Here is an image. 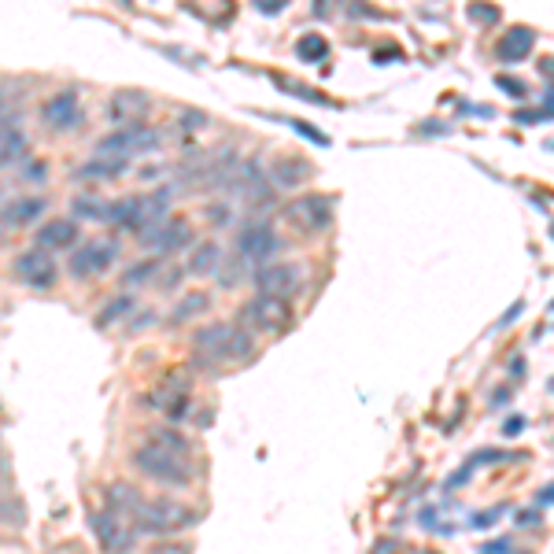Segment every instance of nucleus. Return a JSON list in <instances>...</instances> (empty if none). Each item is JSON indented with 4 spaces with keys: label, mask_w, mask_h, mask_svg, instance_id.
Returning a JSON list of instances; mask_svg holds the SVG:
<instances>
[{
    "label": "nucleus",
    "mask_w": 554,
    "mask_h": 554,
    "mask_svg": "<svg viewBox=\"0 0 554 554\" xmlns=\"http://www.w3.org/2000/svg\"><path fill=\"white\" fill-rule=\"evenodd\" d=\"M218 263H222L218 244L204 241V244H196V248H193V255H189V266H185V270H189V274H196V277H207V274H215Z\"/></svg>",
    "instance_id": "aec40b11"
},
{
    "label": "nucleus",
    "mask_w": 554,
    "mask_h": 554,
    "mask_svg": "<svg viewBox=\"0 0 554 554\" xmlns=\"http://www.w3.org/2000/svg\"><path fill=\"white\" fill-rule=\"evenodd\" d=\"M281 218L296 233H322V229L333 226V200L322 193H303L281 207Z\"/></svg>",
    "instance_id": "20e7f679"
},
{
    "label": "nucleus",
    "mask_w": 554,
    "mask_h": 554,
    "mask_svg": "<svg viewBox=\"0 0 554 554\" xmlns=\"http://www.w3.org/2000/svg\"><path fill=\"white\" fill-rule=\"evenodd\" d=\"M152 554H193V547L189 543H159Z\"/></svg>",
    "instance_id": "2f4dec72"
},
{
    "label": "nucleus",
    "mask_w": 554,
    "mask_h": 554,
    "mask_svg": "<svg viewBox=\"0 0 554 554\" xmlns=\"http://www.w3.org/2000/svg\"><path fill=\"white\" fill-rule=\"evenodd\" d=\"M37 215H45V200H41V196H30V200H19V204L8 207V211H4V222H8V226H30Z\"/></svg>",
    "instance_id": "412c9836"
},
{
    "label": "nucleus",
    "mask_w": 554,
    "mask_h": 554,
    "mask_svg": "<svg viewBox=\"0 0 554 554\" xmlns=\"http://www.w3.org/2000/svg\"><path fill=\"white\" fill-rule=\"evenodd\" d=\"M252 348H255L252 333H248V329H241V326H226V322L200 329V333L193 337L196 362H204V366L244 362L248 355H252Z\"/></svg>",
    "instance_id": "f03ea898"
},
{
    "label": "nucleus",
    "mask_w": 554,
    "mask_h": 554,
    "mask_svg": "<svg viewBox=\"0 0 554 554\" xmlns=\"http://www.w3.org/2000/svg\"><path fill=\"white\" fill-rule=\"evenodd\" d=\"M148 440H152V444H159V447H167V451H174V455H193V444H189V440H185V436L178 433V429H174V425H163V429H156V433L148 436Z\"/></svg>",
    "instance_id": "4be33fe9"
},
{
    "label": "nucleus",
    "mask_w": 554,
    "mask_h": 554,
    "mask_svg": "<svg viewBox=\"0 0 554 554\" xmlns=\"http://www.w3.org/2000/svg\"><path fill=\"white\" fill-rule=\"evenodd\" d=\"M207 303H211V296L207 292H189L185 300L178 303V311L170 314V322L174 326H181V322H189V318H196V314H204L207 311Z\"/></svg>",
    "instance_id": "5701e85b"
},
{
    "label": "nucleus",
    "mask_w": 554,
    "mask_h": 554,
    "mask_svg": "<svg viewBox=\"0 0 554 554\" xmlns=\"http://www.w3.org/2000/svg\"><path fill=\"white\" fill-rule=\"evenodd\" d=\"M499 60H506V63H518V60H525L532 52V30H525V26H514V30H506V37L499 41Z\"/></svg>",
    "instance_id": "6ab92c4d"
},
{
    "label": "nucleus",
    "mask_w": 554,
    "mask_h": 554,
    "mask_svg": "<svg viewBox=\"0 0 554 554\" xmlns=\"http://www.w3.org/2000/svg\"><path fill=\"white\" fill-rule=\"evenodd\" d=\"M255 289L259 296H277V300H292L300 289V266L289 263H266L255 270Z\"/></svg>",
    "instance_id": "f8f14e48"
},
{
    "label": "nucleus",
    "mask_w": 554,
    "mask_h": 554,
    "mask_svg": "<svg viewBox=\"0 0 554 554\" xmlns=\"http://www.w3.org/2000/svg\"><path fill=\"white\" fill-rule=\"evenodd\" d=\"M133 466L141 470V477H148V481H156V484H167V488H189L196 477L189 458L174 455V451L152 444V440L133 451Z\"/></svg>",
    "instance_id": "7ed1b4c3"
},
{
    "label": "nucleus",
    "mask_w": 554,
    "mask_h": 554,
    "mask_svg": "<svg viewBox=\"0 0 554 554\" xmlns=\"http://www.w3.org/2000/svg\"><path fill=\"white\" fill-rule=\"evenodd\" d=\"M152 148H159V133L137 122V126H119L115 133L100 137V141H97V156L130 159V156H141V152H152Z\"/></svg>",
    "instance_id": "0eeeda50"
},
{
    "label": "nucleus",
    "mask_w": 554,
    "mask_h": 554,
    "mask_svg": "<svg viewBox=\"0 0 554 554\" xmlns=\"http://www.w3.org/2000/svg\"><path fill=\"white\" fill-rule=\"evenodd\" d=\"M145 244L159 255L185 252V248H193V226H189V218L167 215L152 233H145Z\"/></svg>",
    "instance_id": "9b49d317"
},
{
    "label": "nucleus",
    "mask_w": 554,
    "mask_h": 554,
    "mask_svg": "<svg viewBox=\"0 0 554 554\" xmlns=\"http://www.w3.org/2000/svg\"><path fill=\"white\" fill-rule=\"evenodd\" d=\"M277 89H285V93H292V97H303L307 104H326V108H333V100L326 97V93H318V89H311V85H300V82H285V78H274Z\"/></svg>",
    "instance_id": "393cba45"
},
{
    "label": "nucleus",
    "mask_w": 554,
    "mask_h": 554,
    "mask_svg": "<svg viewBox=\"0 0 554 554\" xmlns=\"http://www.w3.org/2000/svg\"><path fill=\"white\" fill-rule=\"evenodd\" d=\"M551 233H554V229H551Z\"/></svg>",
    "instance_id": "f704fd0d"
},
{
    "label": "nucleus",
    "mask_w": 554,
    "mask_h": 554,
    "mask_svg": "<svg viewBox=\"0 0 554 554\" xmlns=\"http://www.w3.org/2000/svg\"><path fill=\"white\" fill-rule=\"evenodd\" d=\"M473 19L492 23V19H499V8H492V4H473Z\"/></svg>",
    "instance_id": "7c9ffc66"
},
{
    "label": "nucleus",
    "mask_w": 554,
    "mask_h": 554,
    "mask_svg": "<svg viewBox=\"0 0 554 554\" xmlns=\"http://www.w3.org/2000/svg\"><path fill=\"white\" fill-rule=\"evenodd\" d=\"M130 521L137 525V532H148V536H170V532H185L193 529L200 521V510L196 506H185L170 495H159V499H141L137 510L130 514Z\"/></svg>",
    "instance_id": "f257e3e1"
},
{
    "label": "nucleus",
    "mask_w": 554,
    "mask_h": 554,
    "mask_svg": "<svg viewBox=\"0 0 554 554\" xmlns=\"http://www.w3.org/2000/svg\"><path fill=\"white\" fill-rule=\"evenodd\" d=\"M115 259H119V244L115 241H89L71 255V274L78 281H93L104 270H111Z\"/></svg>",
    "instance_id": "9d476101"
},
{
    "label": "nucleus",
    "mask_w": 554,
    "mask_h": 554,
    "mask_svg": "<svg viewBox=\"0 0 554 554\" xmlns=\"http://www.w3.org/2000/svg\"><path fill=\"white\" fill-rule=\"evenodd\" d=\"M281 252V241H277V233L266 222H248L241 229V237H237V255H241L248 266H266L274 255Z\"/></svg>",
    "instance_id": "1a4fd4ad"
},
{
    "label": "nucleus",
    "mask_w": 554,
    "mask_h": 554,
    "mask_svg": "<svg viewBox=\"0 0 554 554\" xmlns=\"http://www.w3.org/2000/svg\"><path fill=\"white\" fill-rule=\"evenodd\" d=\"M255 4H259V8H263L266 15H277L281 8H285V0H255Z\"/></svg>",
    "instance_id": "473e14b6"
},
{
    "label": "nucleus",
    "mask_w": 554,
    "mask_h": 554,
    "mask_svg": "<svg viewBox=\"0 0 554 554\" xmlns=\"http://www.w3.org/2000/svg\"><path fill=\"white\" fill-rule=\"evenodd\" d=\"M93 532H97L104 554H130L137 547V525L119 510H100L93 514Z\"/></svg>",
    "instance_id": "423d86ee"
},
{
    "label": "nucleus",
    "mask_w": 554,
    "mask_h": 554,
    "mask_svg": "<svg viewBox=\"0 0 554 554\" xmlns=\"http://www.w3.org/2000/svg\"><path fill=\"white\" fill-rule=\"evenodd\" d=\"M41 119L49 122L52 130H74L78 122H82V104H78V93H56L52 100H45V108H41Z\"/></svg>",
    "instance_id": "ddd939ff"
},
{
    "label": "nucleus",
    "mask_w": 554,
    "mask_h": 554,
    "mask_svg": "<svg viewBox=\"0 0 554 554\" xmlns=\"http://www.w3.org/2000/svg\"><path fill=\"white\" fill-rule=\"evenodd\" d=\"M307 178H311V163H303V159H277L274 170H270L274 189H296Z\"/></svg>",
    "instance_id": "f3484780"
},
{
    "label": "nucleus",
    "mask_w": 554,
    "mask_h": 554,
    "mask_svg": "<svg viewBox=\"0 0 554 554\" xmlns=\"http://www.w3.org/2000/svg\"><path fill=\"white\" fill-rule=\"evenodd\" d=\"M296 56H300V60H307V63H318V60H326V56H329V45H326V37H314V34L300 37V45H296Z\"/></svg>",
    "instance_id": "b1692460"
},
{
    "label": "nucleus",
    "mask_w": 554,
    "mask_h": 554,
    "mask_svg": "<svg viewBox=\"0 0 554 554\" xmlns=\"http://www.w3.org/2000/svg\"><path fill=\"white\" fill-rule=\"evenodd\" d=\"M156 270H159L156 259H145V263L130 266V270H126V285H141V281H148V277L156 274Z\"/></svg>",
    "instance_id": "c85d7f7f"
},
{
    "label": "nucleus",
    "mask_w": 554,
    "mask_h": 554,
    "mask_svg": "<svg viewBox=\"0 0 554 554\" xmlns=\"http://www.w3.org/2000/svg\"><path fill=\"white\" fill-rule=\"evenodd\" d=\"M108 115L115 122H122V126H137V122L148 115V97L145 93H130V89H126V93H115L108 104Z\"/></svg>",
    "instance_id": "2eb2a0df"
},
{
    "label": "nucleus",
    "mask_w": 554,
    "mask_h": 554,
    "mask_svg": "<svg viewBox=\"0 0 554 554\" xmlns=\"http://www.w3.org/2000/svg\"><path fill=\"white\" fill-rule=\"evenodd\" d=\"M26 152H30V137L15 126H0V167H15L23 163Z\"/></svg>",
    "instance_id": "dca6fc26"
},
{
    "label": "nucleus",
    "mask_w": 554,
    "mask_h": 554,
    "mask_svg": "<svg viewBox=\"0 0 554 554\" xmlns=\"http://www.w3.org/2000/svg\"><path fill=\"white\" fill-rule=\"evenodd\" d=\"M130 167V159H119V156H97L89 159L85 167H78V178L85 181H111V178H122Z\"/></svg>",
    "instance_id": "a211bd4d"
},
{
    "label": "nucleus",
    "mask_w": 554,
    "mask_h": 554,
    "mask_svg": "<svg viewBox=\"0 0 554 554\" xmlns=\"http://www.w3.org/2000/svg\"><path fill=\"white\" fill-rule=\"evenodd\" d=\"M133 311V300L130 296H122V300H111L108 303V311L100 314V326H111V322H119L122 314H130Z\"/></svg>",
    "instance_id": "cd10ccee"
},
{
    "label": "nucleus",
    "mask_w": 554,
    "mask_h": 554,
    "mask_svg": "<svg viewBox=\"0 0 554 554\" xmlns=\"http://www.w3.org/2000/svg\"><path fill=\"white\" fill-rule=\"evenodd\" d=\"M207 218H211V226H226L229 218H233V207H229V204H211V207H207Z\"/></svg>",
    "instance_id": "c756f323"
},
{
    "label": "nucleus",
    "mask_w": 554,
    "mask_h": 554,
    "mask_svg": "<svg viewBox=\"0 0 554 554\" xmlns=\"http://www.w3.org/2000/svg\"><path fill=\"white\" fill-rule=\"evenodd\" d=\"M78 244V222L74 218H49L37 229V248H74Z\"/></svg>",
    "instance_id": "4468645a"
},
{
    "label": "nucleus",
    "mask_w": 554,
    "mask_h": 554,
    "mask_svg": "<svg viewBox=\"0 0 554 554\" xmlns=\"http://www.w3.org/2000/svg\"><path fill=\"white\" fill-rule=\"evenodd\" d=\"M12 270H15V281H23L26 289H37V292L52 289L60 281V266H56L49 248H30V252H23L12 263Z\"/></svg>",
    "instance_id": "6e6552de"
},
{
    "label": "nucleus",
    "mask_w": 554,
    "mask_h": 554,
    "mask_svg": "<svg viewBox=\"0 0 554 554\" xmlns=\"http://www.w3.org/2000/svg\"><path fill=\"white\" fill-rule=\"evenodd\" d=\"M521 425H525V422H521V418H510V422H506V433H510V436L521 433Z\"/></svg>",
    "instance_id": "72a5a7b5"
},
{
    "label": "nucleus",
    "mask_w": 554,
    "mask_h": 554,
    "mask_svg": "<svg viewBox=\"0 0 554 554\" xmlns=\"http://www.w3.org/2000/svg\"><path fill=\"white\" fill-rule=\"evenodd\" d=\"M244 266H248V263H244V259H241V255H233V259H226V263H222V266H218V285H222V289H237V285H241V281H244Z\"/></svg>",
    "instance_id": "a878e982"
},
{
    "label": "nucleus",
    "mask_w": 554,
    "mask_h": 554,
    "mask_svg": "<svg viewBox=\"0 0 554 554\" xmlns=\"http://www.w3.org/2000/svg\"><path fill=\"white\" fill-rule=\"evenodd\" d=\"M241 318L248 322L252 333H266V337H277L292 326V303L289 300H277V296H255V300L244 303Z\"/></svg>",
    "instance_id": "39448f33"
},
{
    "label": "nucleus",
    "mask_w": 554,
    "mask_h": 554,
    "mask_svg": "<svg viewBox=\"0 0 554 554\" xmlns=\"http://www.w3.org/2000/svg\"><path fill=\"white\" fill-rule=\"evenodd\" d=\"M108 207L104 200H93V196H78L74 200V215H82V218H93V222H108Z\"/></svg>",
    "instance_id": "bb28decb"
}]
</instances>
